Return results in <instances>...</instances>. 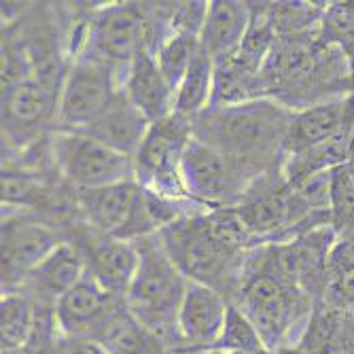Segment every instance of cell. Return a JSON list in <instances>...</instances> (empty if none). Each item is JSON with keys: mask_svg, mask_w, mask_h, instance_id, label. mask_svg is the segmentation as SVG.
<instances>
[{"mask_svg": "<svg viewBox=\"0 0 354 354\" xmlns=\"http://www.w3.org/2000/svg\"><path fill=\"white\" fill-rule=\"evenodd\" d=\"M236 306L274 354H288L299 344L316 299L304 288L280 278L263 257V248L248 250Z\"/></svg>", "mask_w": 354, "mask_h": 354, "instance_id": "1", "label": "cell"}, {"mask_svg": "<svg viewBox=\"0 0 354 354\" xmlns=\"http://www.w3.org/2000/svg\"><path fill=\"white\" fill-rule=\"evenodd\" d=\"M288 111L272 98L238 106H210L191 119L193 138L244 162L276 168L282 164V145L291 123Z\"/></svg>", "mask_w": 354, "mask_h": 354, "instance_id": "2", "label": "cell"}, {"mask_svg": "<svg viewBox=\"0 0 354 354\" xmlns=\"http://www.w3.org/2000/svg\"><path fill=\"white\" fill-rule=\"evenodd\" d=\"M140 263L125 293V306L138 323L166 348L180 346L178 312L189 280L168 257L159 236L136 242Z\"/></svg>", "mask_w": 354, "mask_h": 354, "instance_id": "3", "label": "cell"}, {"mask_svg": "<svg viewBox=\"0 0 354 354\" xmlns=\"http://www.w3.org/2000/svg\"><path fill=\"white\" fill-rule=\"evenodd\" d=\"M204 212L185 216L157 236L168 257L189 282L210 286L232 304L242 284L248 252L234 254L225 250L208 232Z\"/></svg>", "mask_w": 354, "mask_h": 354, "instance_id": "4", "label": "cell"}, {"mask_svg": "<svg viewBox=\"0 0 354 354\" xmlns=\"http://www.w3.org/2000/svg\"><path fill=\"white\" fill-rule=\"evenodd\" d=\"M149 3H109L91 9L73 30V57L85 55L123 75L147 47Z\"/></svg>", "mask_w": 354, "mask_h": 354, "instance_id": "5", "label": "cell"}, {"mask_svg": "<svg viewBox=\"0 0 354 354\" xmlns=\"http://www.w3.org/2000/svg\"><path fill=\"white\" fill-rule=\"evenodd\" d=\"M272 168L244 162L193 138L183 159V178L191 200L206 208H236L248 187Z\"/></svg>", "mask_w": 354, "mask_h": 354, "instance_id": "6", "label": "cell"}, {"mask_svg": "<svg viewBox=\"0 0 354 354\" xmlns=\"http://www.w3.org/2000/svg\"><path fill=\"white\" fill-rule=\"evenodd\" d=\"M191 140V121L176 113L151 123L140 149L134 155V180L157 196L191 200L183 178V159Z\"/></svg>", "mask_w": 354, "mask_h": 354, "instance_id": "7", "label": "cell"}, {"mask_svg": "<svg viewBox=\"0 0 354 354\" xmlns=\"http://www.w3.org/2000/svg\"><path fill=\"white\" fill-rule=\"evenodd\" d=\"M51 155L57 174L73 189H100L134 180V159L81 130H55Z\"/></svg>", "mask_w": 354, "mask_h": 354, "instance_id": "8", "label": "cell"}, {"mask_svg": "<svg viewBox=\"0 0 354 354\" xmlns=\"http://www.w3.org/2000/svg\"><path fill=\"white\" fill-rule=\"evenodd\" d=\"M123 91V75L85 55H75L57 100V130H85Z\"/></svg>", "mask_w": 354, "mask_h": 354, "instance_id": "9", "label": "cell"}, {"mask_svg": "<svg viewBox=\"0 0 354 354\" xmlns=\"http://www.w3.org/2000/svg\"><path fill=\"white\" fill-rule=\"evenodd\" d=\"M15 21L28 51L32 79L59 95L73 62V43L62 32L57 7L30 5Z\"/></svg>", "mask_w": 354, "mask_h": 354, "instance_id": "10", "label": "cell"}, {"mask_svg": "<svg viewBox=\"0 0 354 354\" xmlns=\"http://www.w3.org/2000/svg\"><path fill=\"white\" fill-rule=\"evenodd\" d=\"M59 95L28 79L3 91V157H13L57 130Z\"/></svg>", "mask_w": 354, "mask_h": 354, "instance_id": "11", "label": "cell"}, {"mask_svg": "<svg viewBox=\"0 0 354 354\" xmlns=\"http://www.w3.org/2000/svg\"><path fill=\"white\" fill-rule=\"evenodd\" d=\"M66 236L28 210L3 208V293L21 291L28 274Z\"/></svg>", "mask_w": 354, "mask_h": 354, "instance_id": "12", "label": "cell"}, {"mask_svg": "<svg viewBox=\"0 0 354 354\" xmlns=\"http://www.w3.org/2000/svg\"><path fill=\"white\" fill-rule=\"evenodd\" d=\"M66 240L79 248L85 261V272L95 282L104 286L109 293L125 297L140 263L136 242L98 234L85 227L83 223L73 225L66 232Z\"/></svg>", "mask_w": 354, "mask_h": 354, "instance_id": "13", "label": "cell"}, {"mask_svg": "<svg viewBox=\"0 0 354 354\" xmlns=\"http://www.w3.org/2000/svg\"><path fill=\"white\" fill-rule=\"evenodd\" d=\"M123 306L125 297L109 293L85 272V276L55 304L53 314L59 335L95 339Z\"/></svg>", "mask_w": 354, "mask_h": 354, "instance_id": "14", "label": "cell"}, {"mask_svg": "<svg viewBox=\"0 0 354 354\" xmlns=\"http://www.w3.org/2000/svg\"><path fill=\"white\" fill-rule=\"evenodd\" d=\"M354 127V93L295 111L282 145V157L327 142Z\"/></svg>", "mask_w": 354, "mask_h": 354, "instance_id": "15", "label": "cell"}, {"mask_svg": "<svg viewBox=\"0 0 354 354\" xmlns=\"http://www.w3.org/2000/svg\"><path fill=\"white\" fill-rule=\"evenodd\" d=\"M230 301L204 284L189 282L178 312L180 346L212 352L227 320Z\"/></svg>", "mask_w": 354, "mask_h": 354, "instance_id": "16", "label": "cell"}, {"mask_svg": "<svg viewBox=\"0 0 354 354\" xmlns=\"http://www.w3.org/2000/svg\"><path fill=\"white\" fill-rule=\"evenodd\" d=\"M138 193L140 185L136 180L77 191L79 223L98 234L117 236L130 221Z\"/></svg>", "mask_w": 354, "mask_h": 354, "instance_id": "17", "label": "cell"}, {"mask_svg": "<svg viewBox=\"0 0 354 354\" xmlns=\"http://www.w3.org/2000/svg\"><path fill=\"white\" fill-rule=\"evenodd\" d=\"M85 276V261L79 248L64 240L55 250L32 270L21 286V291L39 306L55 308V304Z\"/></svg>", "mask_w": 354, "mask_h": 354, "instance_id": "18", "label": "cell"}, {"mask_svg": "<svg viewBox=\"0 0 354 354\" xmlns=\"http://www.w3.org/2000/svg\"><path fill=\"white\" fill-rule=\"evenodd\" d=\"M123 91L132 104L147 117L149 123H157L174 113L176 91L159 71L151 49H142L123 79Z\"/></svg>", "mask_w": 354, "mask_h": 354, "instance_id": "19", "label": "cell"}, {"mask_svg": "<svg viewBox=\"0 0 354 354\" xmlns=\"http://www.w3.org/2000/svg\"><path fill=\"white\" fill-rule=\"evenodd\" d=\"M252 17V3L214 0L208 3L206 19L200 32L202 51L216 64L230 57L244 41Z\"/></svg>", "mask_w": 354, "mask_h": 354, "instance_id": "20", "label": "cell"}, {"mask_svg": "<svg viewBox=\"0 0 354 354\" xmlns=\"http://www.w3.org/2000/svg\"><path fill=\"white\" fill-rule=\"evenodd\" d=\"M149 127L151 123L147 121V117L132 104L125 91H121L117 100L109 106V111L81 132L93 136L95 140H100L113 151L134 159Z\"/></svg>", "mask_w": 354, "mask_h": 354, "instance_id": "21", "label": "cell"}, {"mask_svg": "<svg viewBox=\"0 0 354 354\" xmlns=\"http://www.w3.org/2000/svg\"><path fill=\"white\" fill-rule=\"evenodd\" d=\"M266 98L261 85V66L238 49L214 64V89L210 106H238Z\"/></svg>", "mask_w": 354, "mask_h": 354, "instance_id": "22", "label": "cell"}, {"mask_svg": "<svg viewBox=\"0 0 354 354\" xmlns=\"http://www.w3.org/2000/svg\"><path fill=\"white\" fill-rule=\"evenodd\" d=\"M352 132L354 127L327 142H320L316 147H310L301 153L282 157V174L288 180V185H297L308 176L333 172L342 166H346L352 157Z\"/></svg>", "mask_w": 354, "mask_h": 354, "instance_id": "23", "label": "cell"}, {"mask_svg": "<svg viewBox=\"0 0 354 354\" xmlns=\"http://www.w3.org/2000/svg\"><path fill=\"white\" fill-rule=\"evenodd\" d=\"M37 323V304L24 291L3 293L0 301V342L3 354H21Z\"/></svg>", "mask_w": 354, "mask_h": 354, "instance_id": "24", "label": "cell"}, {"mask_svg": "<svg viewBox=\"0 0 354 354\" xmlns=\"http://www.w3.org/2000/svg\"><path fill=\"white\" fill-rule=\"evenodd\" d=\"M212 89H214V62L204 51H200L176 89L174 113L189 121L196 119L206 109H210Z\"/></svg>", "mask_w": 354, "mask_h": 354, "instance_id": "25", "label": "cell"}, {"mask_svg": "<svg viewBox=\"0 0 354 354\" xmlns=\"http://www.w3.org/2000/svg\"><path fill=\"white\" fill-rule=\"evenodd\" d=\"M200 51H202L200 37L185 35V32H168L153 49L159 71L164 73V77L174 87V91L178 89L180 81L189 73L191 64L196 62Z\"/></svg>", "mask_w": 354, "mask_h": 354, "instance_id": "26", "label": "cell"}, {"mask_svg": "<svg viewBox=\"0 0 354 354\" xmlns=\"http://www.w3.org/2000/svg\"><path fill=\"white\" fill-rule=\"evenodd\" d=\"M325 3H268V15L278 39L318 30Z\"/></svg>", "mask_w": 354, "mask_h": 354, "instance_id": "27", "label": "cell"}, {"mask_svg": "<svg viewBox=\"0 0 354 354\" xmlns=\"http://www.w3.org/2000/svg\"><path fill=\"white\" fill-rule=\"evenodd\" d=\"M204 221L212 238L225 250L234 254H246L248 250L259 246L236 208H210L204 212Z\"/></svg>", "mask_w": 354, "mask_h": 354, "instance_id": "28", "label": "cell"}, {"mask_svg": "<svg viewBox=\"0 0 354 354\" xmlns=\"http://www.w3.org/2000/svg\"><path fill=\"white\" fill-rule=\"evenodd\" d=\"M266 344L252 327L250 320L230 304L227 320H225V329L221 333V339L212 348V352L218 354H257L266 352Z\"/></svg>", "mask_w": 354, "mask_h": 354, "instance_id": "29", "label": "cell"}, {"mask_svg": "<svg viewBox=\"0 0 354 354\" xmlns=\"http://www.w3.org/2000/svg\"><path fill=\"white\" fill-rule=\"evenodd\" d=\"M318 37L354 57V3H327L318 24Z\"/></svg>", "mask_w": 354, "mask_h": 354, "instance_id": "30", "label": "cell"}, {"mask_svg": "<svg viewBox=\"0 0 354 354\" xmlns=\"http://www.w3.org/2000/svg\"><path fill=\"white\" fill-rule=\"evenodd\" d=\"M327 268H329V278L354 270V234L346 238H335V244L331 246L327 259Z\"/></svg>", "mask_w": 354, "mask_h": 354, "instance_id": "31", "label": "cell"}]
</instances>
